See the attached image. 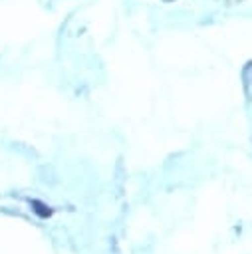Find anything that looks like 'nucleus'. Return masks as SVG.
<instances>
[{
	"label": "nucleus",
	"instance_id": "1",
	"mask_svg": "<svg viewBox=\"0 0 252 254\" xmlns=\"http://www.w3.org/2000/svg\"><path fill=\"white\" fill-rule=\"evenodd\" d=\"M167 2H173V0H167Z\"/></svg>",
	"mask_w": 252,
	"mask_h": 254
}]
</instances>
